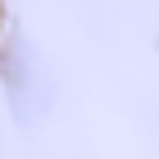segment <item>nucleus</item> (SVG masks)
Masks as SVG:
<instances>
[{
  "instance_id": "nucleus-1",
  "label": "nucleus",
  "mask_w": 159,
  "mask_h": 159,
  "mask_svg": "<svg viewBox=\"0 0 159 159\" xmlns=\"http://www.w3.org/2000/svg\"><path fill=\"white\" fill-rule=\"evenodd\" d=\"M0 75H5V98L19 112V122H33L47 108V75H42V61L33 56V47L24 38L5 42V52H0Z\"/></svg>"
}]
</instances>
